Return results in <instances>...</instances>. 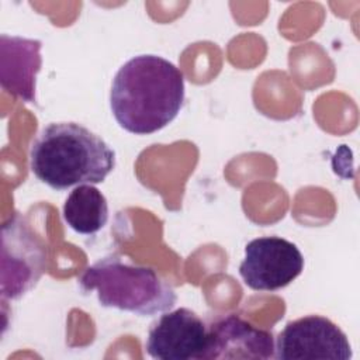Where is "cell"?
Here are the masks:
<instances>
[{
    "mask_svg": "<svg viewBox=\"0 0 360 360\" xmlns=\"http://www.w3.org/2000/svg\"><path fill=\"white\" fill-rule=\"evenodd\" d=\"M304 270V256L295 243L280 236H260L245 246L239 264L243 283L255 291L287 287Z\"/></svg>",
    "mask_w": 360,
    "mask_h": 360,
    "instance_id": "8992f818",
    "label": "cell"
},
{
    "mask_svg": "<svg viewBox=\"0 0 360 360\" xmlns=\"http://www.w3.org/2000/svg\"><path fill=\"white\" fill-rule=\"evenodd\" d=\"M48 263L46 246L20 214L1 226V297L18 300L31 291L42 277Z\"/></svg>",
    "mask_w": 360,
    "mask_h": 360,
    "instance_id": "277c9868",
    "label": "cell"
},
{
    "mask_svg": "<svg viewBox=\"0 0 360 360\" xmlns=\"http://www.w3.org/2000/svg\"><path fill=\"white\" fill-rule=\"evenodd\" d=\"M41 42L1 35V86L27 101H35V76L41 69Z\"/></svg>",
    "mask_w": 360,
    "mask_h": 360,
    "instance_id": "9c48e42d",
    "label": "cell"
},
{
    "mask_svg": "<svg viewBox=\"0 0 360 360\" xmlns=\"http://www.w3.org/2000/svg\"><path fill=\"white\" fill-rule=\"evenodd\" d=\"M79 284L84 292L96 291L101 307L141 316L166 312L177 301L173 287L153 269L128 263L118 256H107L89 266Z\"/></svg>",
    "mask_w": 360,
    "mask_h": 360,
    "instance_id": "3957f363",
    "label": "cell"
},
{
    "mask_svg": "<svg viewBox=\"0 0 360 360\" xmlns=\"http://www.w3.org/2000/svg\"><path fill=\"white\" fill-rule=\"evenodd\" d=\"M278 360H350L353 357L346 333L329 318L307 315L290 321L274 343Z\"/></svg>",
    "mask_w": 360,
    "mask_h": 360,
    "instance_id": "5b68a950",
    "label": "cell"
},
{
    "mask_svg": "<svg viewBox=\"0 0 360 360\" xmlns=\"http://www.w3.org/2000/svg\"><path fill=\"white\" fill-rule=\"evenodd\" d=\"M63 219L80 235L97 233L108 221V202L93 184L75 187L63 204Z\"/></svg>",
    "mask_w": 360,
    "mask_h": 360,
    "instance_id": "30bf717a",
    "label": "cell"
},
{
    "mask_svg": "<svg viewBox=\"0 0 360 360\" xmlns=\"http://www.w3.org/2000/svg\"><path fill=\"white\" fill-rule=\"evenodd\" d=\"M208 326L188 308L165 312L148 332L145 349L156 360H201Z\"/></svg>",
    "mask_w": 360,
    "mask_h": 360,
    "instance_id": "52a82bcc",
    "label": "cell"
},
{
    "mask_svg": "<svg viewBox=\"0 0 360 360\" xmlns=\"http://www.w3.org/2000/svg\"><path fill=\"white\" fill-rule=\"evenodd\" d=\"M274 357V338L236 314L217 318L208 326L201 360H267Z\"/></svg>",
    "mask_w": 360,
    "mask_h": 360,
    "instance_id": "ba28073f",
    "label": "cell"
},
{
    "mask_svg": "<svg viewBox=\"0 0 360 360\" xmlns=\"http://www.w3.org/2000/svg\"><path fill=\"white\" fill-rule=\"evenodd\" d=\"M184 96V76L174 63L158 55H136L117 70L110 108L122 129L149 135L179 115Z\"/></svg>",
    "mask_w": 360,
    "mask_h": 360,
    "instance_id": "6da1fadb",
    "label": "cell"
},
{
    "mask_svg": "<svg viewBox=\"0 0 360 360\" xmlns=\"http://www.w3.org/2000/svg\"><path fill=\"white\" fill-rule=\"evenodd\" d=\"M32 174L53 190L103 183L115 167V152L77 122L44 127L30 146Z\"/></svg>",
    "mask_w": 360,
    "mask_h": 360,
    "instance_id": "7a4b0ae2",
    "label": "cell"
}]
</instances>
